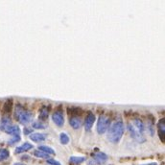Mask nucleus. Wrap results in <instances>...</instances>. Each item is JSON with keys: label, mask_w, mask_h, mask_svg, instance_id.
Wrapping results in <instances>:
<instances>
[{"label": "nucleus", "mask_w": 165, "mask_h": 165, "mask_svg": "<svg viewBox=\"0 0 165 165\" xmlns=\"http://www.w3.org/2000/svg\"><path fill=\"white\" fill-rule=\"evenodd\" d=\"M128 130H129L131 137L135 139L137 142H144V131H145V126L141 120L134 119L131 122L128 124Z\"/></svg>", "instance_id": "nucleus-1"}, {"label": "nucleus", "mask_w": 165, "mask_h": 165, "mask_svg": "<svg viewBox=\"0 0 165 165\" xmlns=\"http://www.w3.org/2000/svg\"><path fill=\"white\" fill-rule=\"evenodd\" d=\"M125 131V125L122 121H116L108 130V139L112 143H118Z\"/></svg>", "instance_id": "nucleus-2"}, {"label": "nucleus", "mask_w": 165, "mask_h": 165, "mask_svg": "<svg viewBox=\"0 0 165 165\" xmlns=\"http://www.w3.org/2000/svg\"><path fill=\"white\" fill-rule=\"evenodd\" d=\"M14 117L22 125H26L29 122H31V120L33 118V114L31 111L25 109L22 106L16 105V109H14Z\"/></svg>", "instance_id": "nucleus-3"}, {"label": "nucleus", "mask_w": 165, "mask_h": 165, "mask_svg": "<svg viewBox=\"0 0 165 165\" xmlns=\"http://www.w3.org/2000/svg\"><path fill=\"white\" fill-rule=\"evenodd\" d=\"M109 125H111V120H109V118L104 115H101L99 117L97 123V133L100 134H105L109 130Z\"/></svg>", "instance_id": "nucleus-4"}, {"label": "nucleus", "mask_w": 165, "mask_h": 165, "mask_svg": "<svg viewBox=\"0 0 165 165\" xmlns=\"http://www.w3.org/2000/svg\"><path fill=\"white\" fill-rule=\"evenodd\" d=\"M107 160H108V156L104 153L99 152L93 156V159L89 162V165H102Z\"/></svg>", "instance_id": "nucleus-5"}, {"label": "nucleus", "mask_w": 165, "mask_h": 165, "mask_svg": "<svg viewBox=\"0 0 165 165\" xmlns=\"http://www.w3.org/2000/svg\"><path fill=\"white\" fill-rule=\"evenodd\" d=\"M52 120H53V122L56 124L57 126H59V127L64 126V117L63 112H61V111H54L53 114H52Z\"/></svg>", "instance_id": "nucleus-6"}, {"label": "nucleus", "mask_w": 165, "mask_h": 165, "mask_svg": "<svg viewBox=\"0 0 165 165\" xmlns=\"http://www.w3.org/2000/svg\"><path fill=\"white\" fill-rule=\"evenodd\" d=\"M157 133L160 140L165 143V118H162L157 123Z\"/></svg>", "instance_id": "nucleus-7"}, {"label": "nucleus", "mask_w": 165, "mask_h": 165, "mask_svg": "<svg viewBox=\"0 0 165 165\" xmlns=\"http://www.w3.org/2000/svg\"><path fill=\"white\" fill-rule=\"evenodd\" d=\"M95 122V115L93 113H89L86 118H85V121H84V126H85V129L86 131H90L91 128H92L93 124Z\"/></svg>", "instance_id": "nucleus-8"}, {"label": "nucleus", "mask_w": 165, "mask_h": 165, "mask_svg": "<svg viewBox=\"0 0 165 165\" xmlns=\"http://www.w3.org/2000/svg\"><path fill=\"white\" fill-rule=\"evenodd\" d=\"M69 124H70V126L73 128V129H79V128L82 127L83 125V121L82 119L80 118V117H77V116H73L71 117L70 119H69Z\"/></svg>", "instance_id": "nucleus-9"}, {"label": "nucleus", "mask_w": 165, "mask_h": 165, "mask_svg": "<svg viewBox=\"0 0 165 165\" xmlns=\"http://www.w3.org/2000/svg\"><path fill=\"white\" fill-rule=\"evenodd\" d=\"M12 125V123H11V118L9 116H3L1 119H0V131H4L8 128L9 126Z\"/></svg>", "instance_id": "nucleus-10"}, {"label": "nucleus", "mask_w": 165, "mask_h": 165, "mask_svg": "<svg viewBox=\"0 0 165 165\" xmlns=\"http://www.w3.org/2000/svg\"><path fill=\"white\" fill-rule=\"evenodd\" d=\"M32 148H33V145L31 144V143L25 142L24 144L19 146V147L16 148V151H14V153H16V154H21V153H24V152L29 151V150H31Z\"/></svg>", "instance_id": "nucleus-11"}, {"label": "nucleus", "mask_w": 165, "mask_h": 165, "mask_svg": "<svg viewBox=\"0 0 165 165\" xmlns=\"http://www.w3.org/2000/svg\"><path fill=\"white\" fill-rule=\"evenodd\" d=\"M49 115V108L48 107H42L41 109L39 111V119L40 122H43V121L47 120V117Z\"/></svg>", "instance_id": "nucleus-12"}, {"label": "nucleus", "mask_w": 165, "mask_h": 165, "mask_svg": "<svg viewBox=\"0 0 165 165\" xmlns=\"http://www.w3.org/2000/svg\"><path fill=\"white\" fill-rule=\"evenodd\" d=\"M13 105H14L13 99H11V98L8 99V100L4 103V106H3V109H2L3 112H4L5 114H9L13 109Z\"/></svg>", "instance_id": "nucleus-13"}, {"label": "nucleus", "mask_w": 165, "mask_h": 165, "mask_svg": "<svg viewBox=\"0 0 165 165\" xmlns=\"http://www.w3.org/2000/svg\"><path fill=\"white\" fill-rule=\"evenodd\" d=\"M5 133L8 134H12V135H19L20 130H19V127L16 125H11L5 130Z\"/></svg>", "instance_id": "nucleus-14"}, {"label": "nucleus", "mask_w": 165, "mask_h": 165, "mask_svg": "<svg viewBox=\"0 0 165 165\" xmlns=\"http://www.w3.org/2000/svg\"><path fill=\"white\" fill-rule=\"evenodd\" d=\"M30 138H31V140H33L34 142H41V141H44L46 139V135L43 134L36 133V134H30Z\"/></svg>", "instance_id": "nucleus-15"}, {"label": "nucleus", "mask_w": 165, "mask_h": 165, "mask_svg": "<svg viewBox=\"0 0 165 165\" xmlns=\"http://www.w3.org/2000/svg\"><path fill=\"white\" fill-rule=\"evenodd\" d=\"M85 160H86V157H84V156H71L70 159H69L70 163L73 165H79L81 163H83Z\"/></svg>", "instance_id": "nucleus-16"}, {"label": "nucleus", "mask_w": 165, "mask_h": 165, "mask_svg": "<svg viewBox=\"0 0 165 165\" xmlns=\"http://www.w3.org/2000/svg\"><path fill=\"white\" fill-rule=\"evenodd\" d=\"M39 150L41 152H44L45 154H47V155H54L55 154V151L52 149L48 147V146H39Z\"/></svg>", "instance_id": "nucleus-17"}, {"label": "nucleus", "mask_w": 165, "mask_h": 165, "mask_svg": "<svg viewBox=\"0 0 165 165\" xmlns=\"http://www.w3.org/2000/svg\"><path fill=\"white\" fill-rule=\"evenodd\" d=\"M10 156V152L7 149H0V161L7 159Z\"/></svg>", "instance_id": "nucleus-18"}, {"label": "nucleus", "mask_w": 165, "mask_h": 165, "mask_svg": "<svg viewBox=\"0 0 165 165\" xmlns=\"http://www.w3.org/2000/svg\"><path fill=\"white\" fill-rule=\"evenodd\" d=\"M60 141H61V144L66 145L67 143L69 142V136L65 133H61L60 134Z\"/></svg>", "instance_id": "nucleus-19"}, {"label": "nucleus", "mask_w": 165, "mask_h": 165, "mask_svg": "<svg viewBox=\"0 0 165 165\" xmlns=\"http://www.w3.org/2000/svg\"><path fill=\"white\" fill-rule=\"evenodd\" d=\"M34 156H36V157H40V159H49V155H47L44 152H41V151H36L34 152Z\"/></svg>", "instance_id": "nucleus-20"}, {"label": "nucleus", "mask_w": 165, "mask_h": 165, "mask_svg": "<svg viewBox=\"0 0 165 165\" xmlns=\"http://www.w3.org/2000/svg\"><path fill=\"white\" fill-rule=\"evenodd\" d=\"M19 140H20L19 135H14V136L8 141V144L9 145H14V144H16V143H17Z\"/></svg>", "instance_id": "nucleus-21"}, {"label": "nucleus", "mask_w": 165, "mask_h": 165, "mask_svg": "<svg viewBox=\"0 0 165 165\" xmlns=\"http://www.w3.org/2000/svg\"><path fill=\"white\" fill-rule=\"evenodd\" d=\"M33 127L35 128V129H44L45 125L44 124H42V122H40V121H36L34 124H33Z\"/></svg>", "instance_id": "nucleus-22"}, {"label": "nucleus", "mask_w": 165, "mask_h": 165, "mask_svg": "<svg viewBox=\"0 0 165 165\" xmlns=\"http://www.w3.org/2000/svg\"><path fill=\"white\" fill-rule=\"evenodd\" d=\"M47 163L50 164V165H61L60 162H59V161L55 160L53 159H47Z\"/></svg>", "instance_id": "nucleus-23"}, {"label": "nucleus", "mask_w": 165, "mask_h": 165, "mask_svg": "<svg viewBox=\"0 0 165 165\" xmlns=\"http://www.w3.org/2000/svg\"><path fill=\"white\" fill-rule=\"evenodd\" d=\"M32 131H33V129H30V130H29V128H26V129L24 130V134H28L32 133Z\"/></svg>", "instance_id": "nucleus-24"}, {"label": "nucleus", "mask_w": 165, "mask_h": 165, "mask_svg": "<svg viewBox=\"0 0 165 165\" xmlns=\"http://www.w3.org/2000/svg\"><path fill=\"white\" fill-rule=\"evenodd\" d=\"M14 165H26V164H24V163H21V162H16Z\"/></svg>", "instance_id": "nucleus-25"}, {"label": "nucleus", "mask_w": 165, "mask_h": 165, "mask_svg": "<svg viewBox=\"0 0 165 165\" xmlns=\"http://www.w3.org/2000/svg\"><path fill=\"white\" fill-rule=\"evenodd\" d=\"M146 165H157L156 163H155V162H154V163H150V164H146Z\"/></svg>", "instance_id": "nucleus-26"}]
</instances>
